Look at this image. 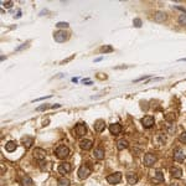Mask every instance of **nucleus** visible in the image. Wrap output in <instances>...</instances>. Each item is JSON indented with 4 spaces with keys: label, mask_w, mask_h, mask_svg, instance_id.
Returning <instances> with one entry per match:
<instances>
[{
    "label": "nucleus",
    "mask_w": 186,
    "mask_h": 186,
    "mask_svg": "<svg viewBox=\"0 0 186 186\" xmlns=\"http://www.w3.org/2000/svg\"><path fill=\"white\" fill-rule=\"evenodd\" d=\"M69 180L67 179V177H65V176H62L60 177L59 180H57V186H69Z\"/></svg>",
    "instance_id": "21"
},
{
    "label": "nucleus",
    "mask_w": 186,
    "mask_h": 186,
    "mask_svg": "<svg viewBox=\"0 0 186 186\" xmlns=\"http://www.w3.org/2000/svg\"><path fill=\"white\" fill-rule=\"evenodd\" d=\"M48 108H53V106H41V107H37L36 110L40 112V110H45V109H48Z\"/></svg>",
    "instance_id": "28"
},
{
    "label": "nucleus",
    "mask_w": 186,
    "mask_h": 186,
    "mask_svg": "<svg viewBox=\"0 0 186 186\" xmlns=\"http://www.w3.org/2000/svg\"><path fill=\"white\" fill-rule=\"evenodd\" d=\"M117 148H118V150H123V149L128 148V142L125 139H119L117 142Z\"/></svg>",
    "instance_id": "20"
},
{
    "label": "nucleus",
    "mask_w": 186,
    "mask_h": 186,
    "mask_svg": "<svg viewBox=\"0 0 186 186\" xmlns=\"http://www.w3.org/2000/svg\"><path fill=\"white\" fill-rule=\"evenodd\" d=\"M45 156H46V151H45L42 148H35V150H34V158L36 160L42 161L45 159Z\"/></svg>",
    "instance_id": "8"
},
{
    "label": "nucleus",
    "mask_w": 186,
    "mask_h": 186,
    "mask_svg": "<svg viewBox=\"0 0 186 186\" xmlns=\"http://www.w3.org/2000/svg\"><path fill=\"white\" fill-rule=\"evenodd\" d=\"M127 181H128V184H130V185L136 184V183H138V176H136V174L129 172L127 175Z\"/></svg>",
    "instance_id": "18"
},
{
    "label": "nucleus",
    "mask_w": 186,
    "mask_h": 186,
    "mask_svg": "<svg viewBox=\"0 0 186 186\" xmlns=\"http://www.w3.org/2000/svg\"><path fill=\"white\" fill-rule=\"evenodd\" d=\"M56 26L57 27H68V22H57L56 24Z\"/></svg>",
    "instance_id": "30"
},
{
    "label": "nucleus",
    "mask_w": 186,
    "mask_h": 186,
    "mask_svg": "<svg viewBox=\"0 0 186 186\" xmlns=\"http://www.w3.org/2000/svg\"><path fill=\"white\" fill-rule=\"evenodd\" d=\"M109 131H110V134H113V135H118L122 131L121 124H118V123L110 124V125H109Z\"/></svg>",
    "instance_id": "11"
},
{
    "label": "nucleus",
    "mask_w": 186,
    "mask_h": 186,
    "mask_svg": "<svg viewBox=\"0 0 186 186\" xmlns=\"http://www.w3.org/2000/svg\"><path fill=\"white\" fill-rule=\"evenodd\" d=\"M179 22H180V25H183V26H184V25H185V26H186V15H180L179 16Z\"/></svg>",
    "instance_id": "25"
},
{
    "label": "nucleus",
    "mask_w": 186,
    "mask_h": 186,
    "mask_svg": "<svg viewBox=\"0 0 186 186\" xmlns=\"http://www.w3.org/2000/svg\"><path fill=\"white\" fill-rule=\"evenodd\" d=\"M180 61H186V59H180Z\"/></svg>",
    "instance_id": "36"
},
{
    "label": "nucleus",
    "mask_w": 186,
    "mask_h": 186,
    "mask_svg": "<svg viewBox=\"0 0 186 186\" xmlns=\"http://www.w3.org/2000/svg\"><path fill=\"white\" fill-rule=\"evenodd\" d=\"M80 146H81V149H83V150H91L92 149V146H93V143L91 142V140H88V139H83V140H81L80 142Z\"/></svg>",
    "instance_id": "12"
},
{
    "label": "nucleus",
    "mask_w": 186,
    "mask_h": 186,
    "mask_svg": "<svg viewBox=\"0 0 186 186\" xmlns=\"http://www.w3.org/2000/svg\"><path fill=\"white\" fill-rule=\"evenodd\" d=\"M34 138L32 136H24L22 138V144H24V146L25 149H30L32 146V144H34Z\"/></svg>",
    "instance_id": "15"
},
{
    "label": "nucleus",
    "mask_w": 186,
    "mask_h": 186,
    "mask_svg": "<svg viewBox=\"0 0 186 186\" xmlns=\"http://www.w3.org/2000/svg\"><path fill=\"white\" fill-rule=\"evenodd\" d=\"M113 51V47L112 46H103V47H101V52H112Z\"/></svg>",
    "instance_id": "26"
},
{
    "label": "nucleus",
    "mask_w": 186,
    "mask_h": 186,
    "mask_svg": "<svg viewBox=\"0 0 186 186\" xmlns=\"http://www.w3.org/2000/svg\"><path fill=\"white\" fill-rule=\"evenodd\" d=\"M175 118H176V115L172 114V113H169V114L165 115V119H166L168 122H174V121H175Z\"/></svg>",
    "instance_id": "24"
},
{
    "label": "nucleus",
    "mask_w": 186,
    "mask_h": 186,
    "mask_svg": "<svg viewBox=\"0 0 186 186\" xmlns=\"http://www.w3.org/2000/svg\"><path fill=\"white\" fill-rule=\"evenodd\" d=\"M106 128V122L102 121V119H98V121H96V123H94V130L98 131V133H101V131L104 130Z\"/></svg>",
    "instance_id": "14"
},
{
    "label": "nucleus",
    "mask_w": 186,
    "mask_h": 186,
    "mask_svg": "<svg viewBox=\"0 0 186 186\" xmlns=\"http://www.w3.org/2000/svg\"><path fill=\"white\" fill-rule=\"evenodd\" d=\"M56 156L59 159H66L69 155V149L66 145H60L59 148L56 149Z\"/></svg>",
    "instance_id": "1"
},
{
    "label": "nucleus",
    "mask_w": 186,
    "mask_h": 186,
    "mask_svg": "<svg viewBox=\"0 0 186 186\" xmlns=\"http://www.w3.org/2000/svg\"><path fill=\"white\" fill-rule=\"evenodd\" d=\"M16 146H18V144H16V142H14V140H10V142H7V143L5 144V150H6V151H9V153H11V151H14V150H15Z\"/></svg>",
    "instance_id": "19"
},
{
    "label": "nucleus",
    "mask_w": 186,
    "mask_h": 186,
    "mask_svg": "<svg viewBox=\"0 0 186 186\" xmlns=\"http://www.w3.org/2000/svg\"><path fill=\"white\" fill-rule=\"evenodd\" d=\"M71 171V164L69 163H62L59 165V172L60 174H68Z\"/></svg>",
    "instance_id": "10"
},
{
    "label": "nucleus",
    "mask_w": 186,
    "mask_h": 186,
    "mask_svg": "<svg viewBox=\"0 0 186 186\" xmlns=\"http://www.w3.org/2000/svg\"><path fill=\"white\" fill-rule=\"evenodd\" d=\"M176 9H177V10H180V11H183L184 14H186V9H184V7H181V6H176Z\"/></svg>",
    "instance_id": "33"
},
{
    "label": "nucleus",
    "mask_w": 186,
    "mask_h": 186,
    "mask_svg": "<svg viewBox=\"0 0 186 186\" xmlns=\"http://www.w3.org/2000/svg\"><path fill=\"white\" fill-rule=\"evenodd\" d=\"M142 124H143L144 128L149 129V128H151L153 125H154V118L150 117V115H145L144 118H142Z\"/></svg>",
    "instance_id": "9"
},
{
    "label": "nucleus",
    "mask_w": 186,
    "mask_h": 186,
    "mask_svg": "<svg viewBox=\"0 0 186 186\" xmlns=\"http://www.w3.org/2000/svg\"><path fill=\"white\" fill-rule=\"evenodd\" d=\"M154 20L156 22H164L166 20V14L163 11H158L154 14Z\"/></svg>",
    "instance_id": "16"
},
{
    "label": "nucleus",
    "mask_w": 186,
    "mask_h": 186,
    "mask_svg": "<svg viewBox=\"0 0 186 186\" xmlns=\"http://www.w3.org/2000/svg\"><path fill=\"white\" fill-rule=\"evenodd\" d=\"M146 78H149V76H144V77H140V78H138V80H135V82H140V81H144V80H146Z\"/></svg>",
    "instance_id": "32"
},
{
    "label": "nucleus",
    "mask_w": 186,
    "mask_h": 186,
    "mask_svg": "<svg viewBox=\"0 0 186 186\" xmlns=\"http://www.w3.org/2000/svg\"><path fill=\"white\" fill-rule=\"evenodd\" d=\"M133 24H134L135 27H140V26H142V20H140V19H134Z\"/></svg>",
    "instance_id": "29"
},
{
    "label": "nucleus",
    "mask_w": 186,
    "mask_h": 186,
    "mask_svg": "<svg viewBox=\"0 0 186 186\" xmlns=\"http://www.w3.org/2000/svg\"><path fill=\"white\" fill-rule=\"evenodd\" d=\"M179 140H180L181 143L186 144V131H184V133H181V134H180V136H179Z\"/></svg>",
    "instance_id": "27"
},
{
    "label": "nucleus",
    "mask_w": 186,
    "mask_h": 186,
    "mask_svg": "<svg viewBox=\"0 0 186 186\" xmlns=\"http://www.w3.org/2000/svg\"><path fill=\"white\" fill-rule=\"evenodd\" d=\"M74 131H76V136L81 138V136L87 134V127L83 123H78V124H76V127H74Z\"/></svg>",
    "instance_id": "6"
},
{
    "label": "nucleus",
    "mask_w": 186,
    "mask_h": 186,
    "mask_svg": "<svg viewBox=\"0 0 186 186\" xmlns=\"http://www.w3.org/2000/svg\"><path fill=\"white\" fill-rule=\"evenodd\" d=\"M170 174H171L172 177H175V179H180V177L183 176V170L177 166H172V168H170Z\"/></svg>",
    "instance_id": "13"
},
{
    "label": "nucleus",
    "mask_w": 186,
    "mask_h": 186,
    "mask_svg": "<svg viewBox=\"0 0 186 186\" xmlns=\"http://www.w3.org/2000/svg\"><path fill=\"white\" fill-rule=\"evenodd\" d=\"M32 179L30 176H27V175H25L24 177H22V181H21V185L22 186H32Z\"/></svg>",
    "instance_id": "22"
},
{
    "label": "nucleus",
    "mask_w": 186,
    "mask_h": 186,
    "mask_svg": "<svg viewBox=\"0 0 186 186\" xmlns=\"http://www.w3.org/2000/svg\"><path fill=\"white\" fill-rule=\"evenodd\" d=\"M93 156H94V158H96L97 160H103V159H104V150H103L102 148H97V149H94Z\"/></svg>",
    "instance_id": "17"
},
{
    "label": "nucleus",
    "mask_w": 186,
    "mask_h": 186,
    "mask_svg": "<svg viewBox=\"0 0 186 186\" xmlns=\"http://www.w3.org/2000/svg\"><path fill=\"white\" fill-rule=\"evenodd\" d=\"M91 174V169L87 166V165H82V166L78 169V177H80L81 180H84L87 177L89 176Z\"/></svg>",
    "instance_id": "5"
},
{
    "label": "nucleus",
    "mask_w": 186,
    "mask_h": 186,
    "mask_svg": "<svg viewBox=\"0 0 186 186\" xmlns=\"http://www.w3.org/2000/svg\"><path fill=\"white\" fill-rule=\"evenodd\" d=\"M24 47H26V45H22V46H20V47H18V48H16V51H20V50H22Z\"/></svg>",
    "instance_id": "34"
},
{
    "label": "nucleus",
    "mask_w": 186,
    "mask_h": 186,
    "mask_svg": "<svg viewBox=\"0 0 186 186\" xmlns=\"http://www.w3.org/2000/svg\"><path fill=\"white\" fill-rule=\"evenodd\" d=\"M53 39H55V41H57V42H65V41L68 39V34L65 30L56 31L55 34H53Z\"/></svg>",
    "instance_id": "4"
},
{
    "label": "nucleus",
    "mask_w": 186,
    "mask_h": 186,
    "mask_svg": "<svg viewBox=\"0 0 186 186\" xmlns=\"http://www.w3.org/2000/svg\"><path fill=\"white\" fill-rule=\"evenodd\" d=\"M164 174L161 172L160 170H158L155 172V181H158V183H164Z\"/></svg>",
    "instance_id": "23"
},
{
    "label": "nucleus",
    "mask_w": 186,
    "mask_h": 186,
    "mask_svg": "<svg viewBox=\"0 0 186 186\" xmlns=\"http://www.w3.org/2000/svg\"><path fill=\"white\" fill-rule=\"evenodd\" d=\"M185 159H186L185 151L181 148H176L175 150H174V160L177 161V163H181V161H184Z\"/></svg>",
    "instance_id": "3"
},
{
    "label": "nucleus",
    "mask_w": 186,
    "mask_h": 186,
    "mask_svg": "<svg viewBox=\"0 0 186 186\" xmlns=\"http://www.w3.org/2000/svg\"><path fill=\"white\" fill-rule=\"evenodd\" d=\"M3 5L6 7V9H10V7L12 6V1H4L3 3Z\"/></svg>",
    "instance_id": "31"
},
{
    "label": "nucleus",
    "mask_w": 186,
    "mask_h": 186,
    "mask_svg": "<svg viewBox=\"0 0 186 186\" xmlns=\"http://www.w3.org/2000/svg\"><path fill=\"white\" fill-rule=\"evenodd\" d=\"M155 163H156L155 154H151V153L145 154V156H144V165H145V166H151V165L155 164Z\"/></svg>",
    "instance_id": "7"
},
{
    "label": "nucleus",
    "mask_w": 186,
    "mask_h": 186,
    "mask_svg": "<svg viewBox=\"0 0 186 186\" xmlns=\"http://www.w3.org/2000/svg\"><path fill=\"white\" fill-rule=\"evenodd\" d=\"M122 180V174L121 172H114V174H110V175L107 176V181L112 185H117L121 183Z\"/></svg>",
    "instance_id": "2"
},
{
    "label": "nucleus",
    "mask_w": 186,
    "mask_h": 186,
    "mask_svg": "<svg viewBox=\"0 0 186 186\" xmlns=\"http://www.w3.org/2000/svg\"><path fill=\"white\" fill-rule=\"evenodd\" d=\"M20 16H21V11H18V15H16V18H20Z\"/></svg>",
    "instance_id": "35"
}]
</instances>
